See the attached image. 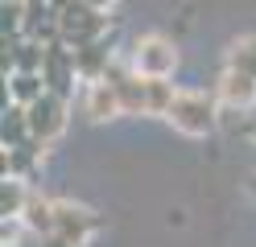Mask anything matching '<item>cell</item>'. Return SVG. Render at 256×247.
<instances>
[{
  "label": "cell",
  "instance_id": "6da1fadb",
  "mask_svg": "<svg viewBox=\"0 0 256 247\" xmlns=\"http://www.w3.org/2000/svg\"><path fill=\"white\" fill-rule=\"evenodd\" d=\"M54 21H58L62 45H70V49L108 37V12L83 4V0H54Z\"/></svg>",
  "mask_w": 256,
  "mask_h": 247
},
{
  "label": "cell",
  "instance_id": "7a4b0ae2",
  "mask_svg": "<svg viewBox=\"0 0 256 247\" xmlns=\"http://www.w3.org/2000/svg\"><path fill=\"white\" fill-rule=\"evenodd\" d=\"M166 120L174 124V132H182V136H211L219 128V99L206 95V91H178L174 99V107Z\"/></svg>",
  "mask_w": 256,
  "mask_h": 247
},
{
  "label": "cell",
  "instance_id": "3957f363",
  "mask_svg": "<svg viewBox=\"0 0 256 247\" xmlns=\"http://www.w3.org/2000/svg\"><path fill=\"white\" fill-rule=\"evenodd\" d=\"M132 70L140 78H170L174 66H178V45H174L170 37H162V33H149V37H136L132 45Z\"/></svg>",
  "mask_w": 256,
  "mask_h": 247
},
{
  "label": "cell",
  "instance_id": "277c9868",
  "mask_svg": "<svg viewBox=\"0 0 256 247\" xmlns=\"http://www.w3.org/2000/svg\"><path fill=\"white\" fill-rule=\"evenodd\" d=\"M95 231H100V214L83 202H70V198H54V235L70 239L74 247H83Z\"/></svg>",
  "mask_w": 256,
  "mask_h": 247
},
{
  "label": "cell",
  "instance_id": "5b68a950",
  "mask_svg": "<svg viewBox=\"0 0 256 247\" xmlns=\"http://www.w3.org/2000/svg\"><path fill=\"white\" fill-rule=\"evenodd\" d=\"M66 99L54 95V91H46L34 107H29V132H34V140L46 148V144H54L62 132H66Z\"/></svg>",
  "mask_w": 256,
  "mask_h": 247
},
{
  "label": "cell",
  "instance_id": "8992f818",
  "mask_svg": "<svg viewBox=\"0 0 256 247\" xmlns=\"http://www.w3.org/2000/svg\"><path fill=\"white\" fill-rule=\"evenodd\" d=\"M42 78H46V87H50L54 95H62V99L74 91L78 70H74V54H70V45H62V41L46 45V66H42Z\"/></svg>",
  "mask_w": 256,
  "mask_h": 247
},
{
  "label": "cell",
  "instance_id": "52a82bcc",
  "mask_svg": "<svg viewBox=\"0 0 256 247\" xmlns=\"http://www.w3.org/2000/svg\"><path fill=\"white\" fill-rule=\"evenodd\" d=\"M211 95L219 99V107H228V111H248L256 103V78L223 66V74L215 78V91Z\"/></svg>",
  "mask_w": 256,
  "mask_h": 247
},
{
  "label": "cell",
  "instance_id": "ba28073f",
  "mask_svg": "<svg viewBox=\"0 0 256 247\" xmlns=\"http://www.w3.org/2000/svg\"><path fill=\"white\" fill-rule=\"evenodd\" d=\"M108 82L120 91V103H124V115H149V99H145V78H140L132 66H120L112 62L108 70Z\"/></svg>",
  "mask_w": 256,
  "mask_h": 247
},
{
  "label": "cell",
  "instance_id": "9c48e42d",
  "mask_svg": "<svg viewBox=\"0 0 256 247\" xmlns=\"http://www.w3.org/2000/svg\"><path fill=\"white\" fill-rule=\"evenodd\" d=\"M83 115L95 124H104V120H116V115H124V103H120V91L112 87L108 78L100 82H87V91H83Z\"/></svg>",
  "mask_w": 256,
  "mask_h": 247
},
{
  "label": "cell",
  "instance_id": "30bf717a",
  "mask_svg": "<svg viewBox=\"0 0 256 247\" xmlns=\"http://www.w3.org/2000/svg\"><path fill=\"white\" fill-rule=\"evenodd\" d=\"M74 54V70H78V78L83 82H100V78H108V70H112V41L104 37V41H91V45H78V49H70Z\"/></svg>",
  "mask_w": 256,
  "mask_h": 247
},
{
  "label": "cell",
  "instance_id": "8fae6325",
  "mask_svg": "<svg viewBox=\"0 0 256 247\" xmlns=\"http://www.w3.org/2000/svg\"><path fill=\"white\" fill-rule=\"evenodd\" d=\"M21 227L29 231V235H54V198H42V194H29V206L21 214Z\"/></svg>",
  "mask_w": 256,
  "mask_h": 247
},
{
  "label": "cell",
  "instance_id": "7c38bea8",
  "mask_svg": "<svg viewBox=\"0 0 256 247\" xmlns=\"http://www.w3.org/2000/svg\"><path fill=\"white\" fill-rule=\"evenodd\" d=\"M46 153V148L38 140H29L21 148H4V177H17V181H29L38 173V157Z\"/></svg>",
  "mask_w": 256,
  "mask_h": 247
},
{
  "label": "cell",
  "instance_id": "4fadbf2b",
  "mask_svg": "<svg viewBox=\"0 0 256 247\" xmlns=\"http://www.w3.org/2000/svg\"><path fill=\"white\" fill-rule=\"evenodd\" d=\"M46 45L38 37H12V74H42Z\"/></svg>",
  "mask_w": 256,
  "mask_h": 247
},
{
  "label": "cell",
  "instance_id": "5bb4252c",
  "mask_svg": "<svg viewBox=\"0 0 256 247\" xmlns=\"http://www.w3.org/2000/svg\"><path fill=\"white\" fill-rule=\"evenodd\" d=\"M29 190L25 181H17V177H4L0 181V219L4 223H21V214H25V206H29Z\"/></svg>",
  "mask_w": 256,
  "mask_h": 247
},
{
  "label": "cell",
  "instance_id": "9a60e30c",
  "mask_svg": "<svg viewBox=\"0 0 256 247\" xmlns=\"http://www.w3.org/2000/svg\"><path fill=\"white\" fill-rule=\"evenodd\" d=\"M0 140H4V148H21V144L34 140V132H29V107H21V103H8V107H4Z\"/></svg>",
  "mask_w": 256,
  "mask_h": 247
},
{
  "label": "cell",
  "instance_id": "2e32d148",
  "mask_svg": "<svg viewBox=\"0 0 256 247\" xmlns=\"http://www.w3.org/2000/svg\"><path fill=\"white\" fill-rule=\"evenodd\" d=\"M46 91H50V87H46L42 74H8V99L21 103V107H34Z\"/></svg>",
  "mask_w": 256,
  "mask_h": 247
},
{
  "label": "cell",
  "instance_id": "e0dca14e",
  "mask_svg": "<svg viewBox=\"0 0 256 247\" xmlns=\"http://www.w3.org/2000/svg\"><path fill=\"white\" fill-rule=\"evenodd\" d=\"M223 66L256 78V33H248V37H236V41L228 45V58H223Z\"/></svg>",
  "mask_w": 256,
  "mask_h": 247
},
{
  "label": "cell",
  "instance_id": "ac0fdd59",
  "mask_svg": "<svg viewBox=\"0 0 256 247\" xmlns=\"http://www.w3.org/2000/svg\"><path fill=\"white\" fill-rule=\"evenodd\" d=\"M145 99H149V115H170L174 99H178V87L170 78H145Z\"/></svg>",
  "mask_w": 256,
  "mask_h": 247
},
{
  "label": "cell",
  "instance_id": "d6986e66",
  "mask_svg": "<svg viewBox=\"0 0 256 247\" xmlns=\"http://www.w3.org/2000/svg\"><path fill=\"white\" fill-rule=\"evenodd\" d=\"M38 247H74V243L62 239V235H46V239H38Z\"/></svg>",
  "mask_w": 256,
  "mask_h": 247
},
{
  "label": "cell",
  "instance_id": "ffe728a7",
  "mask_svg": "<svg viewBox=\"0 0 256 247\" xmlns=\"http://www.w3.org/2000/svg\"><path fill=\"white\" fill-rule=\"evenodd\" d=\"M83 4H91V8H104V12H108L112 4H116V0H83Z\"/></svg>",
  "mask_w": 256,
  "mask_h": 247
},
{
  "label": "cell",
  "instance_id": "44dd1931",
  "mask_svg": "<svg viewBox=\"0 0 256 247\" xmlns=\"http://www.w3.org/2000/svg\"><path fill=\"white\" fill-rule=\"evenodd\" d=\"M248 136H252V140H256V115H252V124H248Z\"/></svg>",
  "mask_w": 256,
  "mask_h": 247
}]
</instances>
